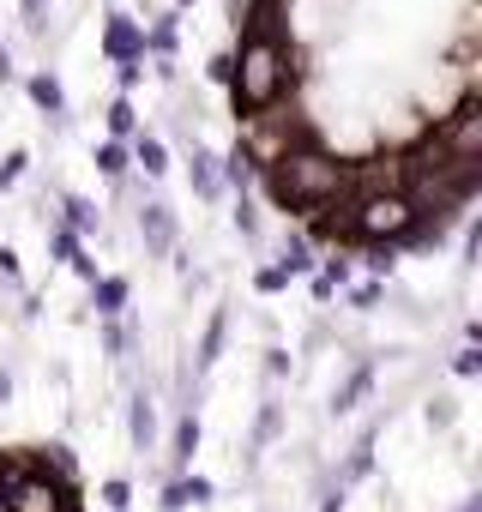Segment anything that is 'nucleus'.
I'll return each instance as SVG.
<instances>
[{"instance_id":"nucleus-35","label":"nucleus","mask_w":482,"mask_h":512,"mask_svg":"<svg viewBox=\"0 0 482 512\" xmlns=\"http://www.w3.org/2000/svg\"><path fill=\"white\" fill-rule=\"evenodd\" d=\"M103 344H109V356H121V350H127V332H121V320H103Z\"/></svg>"},{"instance_id":"nucleus-25","label":"nucleus","mask_w":482,"mask_h":512,"mask_svg":"<svg viewBox=\"0 0 482 512\" xmlns=\"http://www.w3.org/2000/svg\"><path fill=\"white\" fill-rule=\"evenodd\" d=\"M193 452H199V422H193V416H181V422H175V470H187V464H193Z\"/></svg>"},{"instance_id":"nucleus-8","label":"nucleus","mask_w":482,"mask_h":512,"mask_svg":"<svg viewBox=\"0 0 482 512\" xmlns=\"http://www.w3.org/2000/svg\"><path fill=\"white\" fill-rule=\"evenodd\" d=\"M139 241H145L151 260L175 253V211H169L163 199H145V205H139Z\"/></svg>"},{"instance_id":"nucleus-32","label":"nucleus","mask_w":482,"mask_h":512,"mask_svg":"<svg viewBox=\"0 0 482 512\" xmlns=\"http://www.w3.org/2000/svg\"><path fill=\"white\" fill-rule=\"evenodd\" d=\"M49 253H55V260H73V253H79V235L55 223V235H49Z\"/></svg>"},{"instance_id":"nucleus-40","label":"nucleus","mask_w":482,"mask_h":512,"mask_svg":"<svg viewBox=\"0 0 482 512\" xmlns=\"http://www.w3.org/2000/svg\"><path fill=\"white\" fill-rule=\"evenodd\" d=\"M380 296H386L380 284H362V290H356V308H380Z\"/></svg>"},{"instance_id":"nucleus-28","label":"nucleus","mask_w":482,"mask_h":512,"mask_svg":"<svg viewBox=\"0 0 482 512\" xmlns=\"http://www.w3.org/2000/svg\"><path fill=\"white\" fill-rule=\"evenodd\" d=\"M115 85H121V97H133V91L145 85V61H121V67H115Z\"/></svg>"},{"instance_id":"nucleus-33","label":"nucleus","mask_w":482,"mask_h":512,"mask_svg":"<svg viewBox=\"0 0 482 512\" xmlns=\"http://www.w3.org/2000/svg\"><path fill=\"white\" fill-rule=\"evenodd\" d=\"M25 163H31L25 151H7V157H0V187H13V181L25 175Z\"/></svg>"},{"instance_id":"nucleus-37","label":"nucleus","mask_w":482,"mask_h":512,"mask_svg":"<svg viewBox=\"0 0 482 512\" xmlns=\"http://www.w3.org/2000/svg\"><path fill=\"white\" fill-rule=\"evenodd\" d=\"M229 73H235V55H211V79L229 85Z\"/></svg>"},{"instance_id":"nucleus-6","label":"nucleus","mask_w":482,"mask_h":512,"mask_svg":"<svg viewBox=\"0 0 482 512\" xmlns=\"http://www.w3.org/2000/svg\"><path fill=\"white\" fill-rule=\"evenodd\" d=\"M7 506H13V512H73V494H67L61 482H49L43 470H31V476L7 494Z\"/></svg>"},{"instance_id":"nucleus-19","label":"nucleus","mask_w":482,"mask_h":512,"mask_svg":"<svg viewBox=\"0 0 482 512\" xmlns=\"http://www.w3.org/2000/svg\"><path fill=\"white\" fill-rule=\"evenodd\" d=\"M103 121H109V139H115V145H127V139H139V109H133V97H115Z\"/></svg>"},{"instance_id":"nucleus-9","label":"nucleus","mask_w":482,"mask_h":512,"mask_svg":"<svg viewBox=\"0 0 482 512\" xmlns=\"http://www.w3.org/2000/svg\"><path fill=\"white\" fill-rule=\"evenodd\" d=\"M187 175H193V193H199V199H217V193H223V157L205 151L199 139L187 145Z\"/></svg>"},{"instance_id":"nucleus-45","label":"nucleus","mask_w":482,"mask_h":512,"mask_svg":"<svg viewBox=\"0 0 482 512\" xmlns=\"http://www.w3.org/2000/svg\"><path fill=\"white\" fill-rule=\"evenodd\" d=\"M175 7H193V0H175Z\"/></svg>"},{"instance_id":"nucleus-17","label":"nucleus","mask_w":482,"mask_h":512,"mask_svg":"<svg viewBox=\"0 0 482 512\" xmlns=\"http://www.w3.org/2000/svg\"><path fill=\"white\" fill-rule=\"evenodd\" d=\"M181 506H211V482H199V476L169 482L163 488V512H181Z\"/></svg>"},{"instance_id":"nucleus-23","label":"nucleus","mask_w":482,"mask_h":512,"mask_svg":"<svg viewBox=\"0 0 482 512\" xmlns=\"http://www.w3.org/2000/svg\"><path fill=\"white\" fill-rule=\"evenodd\" d=\"M368 386H374V368H350V380H344V386L332 392V416H344V410H350V404H356V398H362Z\"/></svg>"},{"instance_id":"nucleus-7","label":"nucleus","mask_w":482,"mask_h":512,"mask_svg":"<svg viewBox=\"0 0 482 512\" xmlns=\"http://www.w3.org/2000/svg\"><path fill=\"white\" fill-rule=\"evenodd\" d=\"M103 55H109L115 67H121V61H145V31H139V19H133V13H121V7H115V13L103 19Z\"/></svg>"},{"instance_id":"nucleus-46","label":"nucleus","mask_w":482,"mask_h":512,"mask_svg":"<svg viewBox=\"0 0 482 512\" xmlns=\"http://www.w3.org/2000/svg\"><path fill=\"white\" fill-rule=\"evenodd\" d=\"M0 512H13V506H7V500H0Z\"/></svg>"},{"instance_id":"nucleus-22","label":"nucleus","mask_w":482,"mask_h":512,"mask_svg":"<svg viewBox=\"0 0 482 512\" xmlns=\"http://www.w3.org/2000/svg\"><path fill=\"white\" fill-rule=\"evenodd\" d=\"M254 181H260V169L241 157V151H229L223 157V187H235V193H254Z\"/></svg>"},{"instance_id":"nucleus-4","label":"nucleus","mask_w":482,"mask_h":512,"mask_svg":"<svg viewBox=\"0 0 482 512\" xmlns=\"http://www.w3.org/2000/svg\"><path fill=\"white\" fill-rule=\"evenodd\" d=\"M308 139V127H290V121H272V115H248V127H241V157H248L254 169H272L284 151H296Z\"/></svg>"},{"instance_id":"nucleus-38","label":"nucleus","mask_w":482,"mask_h":512,"mask_svg":"<svg viewBox=\"0 0 482 512\" xmlns=\"http://www.w3.org/2000/svg\"><path fill=\"white\" fill-rule=\"evenodd\" d=\"M266 374L284 380V374H290V356H284V350H266Z\"/></svg>"},{"instance_id":"nucleus-30","label":"nucleus","mask_w":482,"mask_h":512,"mask_svg":"<svg viewBox=\"0 0 482 512\" xmlns=\"http://www.w3.org/2000/svg\"><path fill=\"white\" fill-rule=\"evenodd\" d=\"M19 13H25L31 37H43V31H49V0H19Z\"/></svg>"},{"instance_id":"nucleus-15","label":"nucleus","mask_w":482,"mask_h":512,"mask_svg":"<svg viewBox=\"0 0 482 512\" xmlns=\"http://www.w3.org/2000/svg\"><path fill=\"white\" fill-rule=\"evenodd\" d=\"M61 217H67L61 229H73V235H97V229H103V211H97L91 199H79V193L61 199Z\"/></svg>"},{"instance_id":"nucleus-20","label":"nucleus","mask_w":482,"mask_h":512,"mask_svg":"<svg viewBox=\"0 0 482 512\" xmlns=\"http://www.w3.org/2000/svg\"><path fill=\"white\" fill-rule=\"evenodd\" d=\"M31 470H37V452H0V500H7Z\"/></svg>"},{"instance_id":"nucleus-12","label":"nucleus","mask_w":482,"mask_h":512,"mask_svg":"<svg viewBox=\"0 0 482 512\" xmlns=\"http://www.w3.org/2000/svg\"><path fill=\"white\" fill-rule=\"evenodd\" d=\"M127 440H133L139 452L157 440V404H151L145 392H133V404H127Z\"/></svg>"},{"instance_id":"nucleus-43","label":"nucleus","mask_w":482,"mask_h":512,"mask_svg":"<svg viewBox=\"0 0 482 512\" xmlns=\"http://www.w3.org/2000/svg\"><path fill=\"white\" fill-rule=\"evenodd\" d=\"M7 398H13V374H7V368H0V404H7Z\"/></svg>"},{"instance_id":"nucleus-2","label":"nucleus","mask_w":482,"mask_h":512,"mask_svg":"<svg viewBox=\"0 0 482 512\" xmlns=\"http://www.w3.org/2000/svg\"><path fill=\"white\" fill-rule=\"evenodd\" d=\"M296 91V55L272 37H241L235 49V73H229V103L235 115L248 121V115H266L278 109L284 97Z\"/></svg>"},{"instance_id":"nucleus-44","label":"nucleus","mask_w":482,"mask_h":512,"mask_svg":"<svg viewBox=\"0 0 482 512\" xmlns=\"http://www.w3.org/2000/svg\"><path fill=\"white\" fill-rule=\"evenodd\" d=\"M458 512H482V500H464V506H458Z\"/></svg>"},{"instance_id":"nucleus-36","label":"nucleus","mask_w":482,"mask_h":512,"mask_svg":"<svg viewBox=\"0 0 482 512\" xmlns=\"http://www.w3.org/2000/svg\"><path fill=\"white\" fill-rule=\"evenodd\" d=\"M452 374H458V380H470V374H482V356H476V344H470V350H464V356L452 362Z\"/></svg>"},{"instance_id":"nucleus-42","label":"nucleus","mask_w":482,"mask_h":512,"mask_svg":"<svg viewBox=\"0 0 482 512\" xmlns=\"http://www.w3.org/2000/svg\"><path fill=\"white\" fill-rule=\"evenodd\" d=\"M7 79H13V55H7V49H0V85H7Z\"/></svg>"},{"instance_id":"nucleus-16","label":"nucleus","mask_w":482,"mask_h":512,"mask_svg":"<svg viewBox=\"0 0 482 512\" xmlns=\"http://www.w3.org/2000/svg\"><path fill=\"white\" fill-rule=\"evenodd\" d=\"M223 338H229V308L211 314V326H205V338H199V356H193V374H205V368L223 356Z\"/></svg>"},{"instance_id":"nucleus-24","label":"nucleus","mask_w":482,"mask_h":512,"mask_svg":"<svg viewBox=\"0 0 482 512\" xmlns=\"http://www.w3.org/2000/svg\"><path fill=\"white\" fill-rule=\"evenodd\" d=\"M278 428H284V410H278V404H266V410H260V422H254V440H248V452L260 458V446H272V440H278Z\"/></svg>"},{"instance_id":"nucleus-18","label":"nucleus","mask_w":482,"mask_h":512,"mask_svg":"<svg viewBox=\"0 0 482 512\" xmlns=\"http://www.w3.org/2000/svg\"><path fill=\"white\" fill-rule=\"evenodd\" d=\"M278 266H284L290 278H302V272L314 266V235H284V247H278Z\"/></svg>"},{"instance_id":"nucleus-5","label":"nucleus","mask_w":482,"mask_h":512,"mask_svg":"<svg viewBox=\"0 0 482 512\" xmlns=\"http://www.w3.org/2000/svg\"><path fill=\"white\" fill-rule=\"evenodd\" d=\"M434 145H440L446 163H476V157H482V121H476L470 109L452 115L446 127H434Z\"/></svg>"},{"instance_id":"nucleus-29","label":"nucleus","mask_w":482,"mask_h":512,"mask_svg":"<svg viewBox=\"0 0 482 512\" xmlns=\"http://www.w3.org/2000/svg\"><path fill=\"white\" fill-rule=\"evenodd\" d=\"M254 284H260V296H278V290H290V272L272 260V266H260V278H254Z\"/></svg>"},{"instance_id":"nucleus-10","label":"nucleus","mask_w":482,"mask_h":512,"mask_svg":"<svg viewBox=\"0 0 482 512\" xmlns=\"http://www.w3.org/2000/svg\"><path fill=\"white\" fill-rule=\"evenodd\" d=\"M25 91H31V103H37L55 127L67 121V91H61V79H55V73H31V79H25Z\"/></svg>"},{"instance_id":"nucleus-27","label":"nucleus","mask_w":482,"mask_h":512,"mask_svg":"<svg viewBox=\"0 0 482 512\" xmlns=\"http://www.w3.org/2000/svg\"><path fill=\"white\" fill-rule=\"evenodd\" d=\"M103 506H109V512H127V506H133V482H127V476H109V482H103Z\"/></svg>"},{"instance_id":"nucleus-13","label":"nucleus","mask_w":482,"mask_h":512,"mask_svg":"<svg viewBox=\"0 0 482 512\" xmlns=\"http://www.w3.org/2000/svg\"><path fill=\"white\" fill-rule=\"evenodd\" d=\"M91 308H97V320H121L127 314V278H97L91 284Z\"/></svg>"},{"instance_id":"nucleus-31","label":"nucleus","mask_w":482,"mask_h":512,"mask_svg":"<svg viewBox=\"0 0 482 512\" xmlns=\"http://www.w3.org/2000/svg\"><path fill=\"white\" fill-rule=\"evenodd\" d=\"M368 464H374V440H356V452H350V470H344V482L368 476Z\"/></svg>"},{"instance_id":"nucleus-3","label":"nucleus","mask_w":482,"mask_h":512,"mask_svg":"<svg viewBox=\"0 0 482 512\" xmlns=\"http://www.w3.org/2000/svg\"><path fill=\"white\" fill-rule=\"evenodd\" d=\"M410 229H416V205H410L404 193H362V199H356V241L404 247Z\"/></svg>"},{"instance_id":"nucleus-34","label":"nucleus","mask_w":482,"mask_h":512,"mask_svg":"<svg viewBox=\"0 0 482 512\" xmlns=\"http://www.w3.org/2000/svg\"><path fill=\"white\" fill-rule=\"evenodd\" d=\"M0 284H7V290L19 284V253L13 247H0Z\"/></svg>"},{"instance_id":"nucleus-41","label":"nucleus","mask_w":482,"mask_h":512,"mask_svg":"<svg viewBox=\"0 0 482 512\" xmlns=\"http://www.w3.org/2000/svg\"><path fill=\"white\" fill-rule=\"evenodd\" d=\"M428 422H434V428H446V422H452V404H446V398H434V404H428Z\"/></svg>"},{"instance_id":"nucleus-1","label":"nucleus","mask_w":482,"mask_h":512,"mask_svg":"<svg viewBox=\"0 0 482 512\" xmlns=\"http://www.w3.org/2000/svg\"><path fill=\"white\" fill-rule=\"evenodd\" d=\"M260 181H266V193H272V205H284V211H302V217H314L320 205H332V199H344V181H350V169L326 151V145H314V139H302L296 151H284L272 169H260Z\"/></svg>"},{"instance_id":"nucleus-26","label":"nucleus","mask_w":482,"mask_h":512,"mask_svg":"<svg viewBox=\"0 0 482 512\" xmlns=\"http://www.w3.org/2000/svg\"><path fill=\"white\" fill-rule=\"evenodd\" d=\"M97 169H103L109 181H121V175L133 169V157H127V145H115V139H109V145H97Z\"/></svg>"},{"instance_id":"nucleus-39","label":"nucleus","mask_w":482,"mask_h":512,"mask_svg":"<svg viewBox=\"0 0 482 512\" xmlns=\"http://www.w3.org/2000/svg\"><path fill=\"white\" fill-rule=\"evenodd\" d=\"M73 272H79L85 284H97V260H91V253H73Z\"/></svg>"},{"instance_id":"nucleus-21","label":"nucleus","mask_w":482,"mask_h":512,"mask_svg":"<svg viewBox=\"0 0 482 512\" xmlns=\"http://www.w3.org/2000/svg\"><path fill=\"white\" fill-rule=\"evenodd\" d=\"M175 43H181V31H175V13H157V25L145 31V55L169 61V55H175Z\"/></svg>"},{"instance_id":"nucleus-11","label":"nucleus","mask_w":482,"mask_h":512,"mask_svg":"<svg viewBox=\"0 0 482 512\" xmlns=\"http://www.w3.org/2000/svg\"><path fill=\"white\" fill-rule=\"evenodd\" d=\"M127 157L139 163V175H145V181L169 175V145H163L157 133H139V139H127Z\"/></svg>"},{"instance_id":"nucleus-14","label":"nucleus","mask_w":482,"mask_h":512,"mask_svg":"<svg viewBox=\"0 0 482 512\" xmlns=\"http://www.w3.org/2000/svg\"><path fill=\"white\" fill-rule=\"evenodd\" d=\"M344 284H350V253L338 247V253H326V266H320V278H314V302H332Z\"/></svg>"}]
</instances>
